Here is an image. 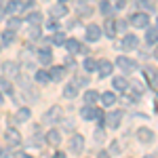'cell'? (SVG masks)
Returning a JSON list of instances; mask_svg holds the SVG:
<instances>
[{
    "mask_svg": "<svg viewBox=\"0 0 158 158\" xmlns=\"http://www.w3.org/2000/svg\"><path fill=\"white\" fill-rule=\"evenodd\" d=\"M63 95L68 99H74L76 95H78V89H76V85H65V89H63Z\"/></svg>",
    "mask_w": 158,
    "mask_h": 158,
    "instance_id": "25",
    "label": "cell"
},
{
    "mask_svg": "<svg viewBox=\"0 0 158 158\" xmlns=\"http://www.w3.org/2000/svg\"><path fill=\"white\" fill-rule=\"evenodd\" d=\"M112 86H114L116 91H124V89L129 86V80H127V78H120V76H118V78H112Z\"/></svg>",
    "mask_w": 158,
    "mask_h": 158,
    "instance_id": "21",
    "label": "cell"
},
{
    "mask_svg": "<svg viewBox=\"0 0 158 158\" xmlns=\"http://www.w3.org/2000/svg\"><path fill=\"white\" fill-rule=\"evenodd\" d=\"M143 158H154V156H143Z\"/></svg>",
    "mask_w": 158,
    "mask_h": 158,
    "instance_id": "47",
    "label": "cell"
},
{
    "mask_svg": "<svg viewBox=\"0 0 158 158\" xmlns=\"http://www.w3.org/2000/svg\"><path fill=\"white\" fill-rule=\"evenodd\" d=\"M0 106H2V93H0Z\"/></svg>",
    "mask_w": 158,
    "mask_h": 158,
    "instance_id": "45",
    "label": "cell"
},
{
    "mask_svg": "<svg viewBox=\"0 0 158 158\" xmlns=\"http://www.w3.org/2000/svg\"><path fill=\"white\" fill-rule=\"evenodd\" d=\"M137 137H139V141H141V143H150V141L154 139V133H152L150 129H139Z\"/></svg>",
    "mask_w": 158,
    "mask_h": 158,
    "instance_id": "18",
    "label": "cell"
},
{
    "mask_svg": "<svg viewBox=\"0 0 158 158\" xmlns=\"http://www.w3.org/2000/svg\"><path fill=\"white\" fill-rule=\"evenodd\" d=\"M2 72H4V76L17 78V76H19V65H17L15 61H4V63H2Z\"/></svg>",
    "mask_w": 158,
    "mask_h": 158,
    "instance_id": "5",
    "label": "cell"
},
{
    "mask_svg": "<svg viewBox=\"0 0 158 158\" xmlns=\"http://www.w3.org/2000/svg\"><path fill=\"white\" fill-rule=\"evenodd\" d=\"M156 23H158V19H156Z\"/></svg>",
    "mask_w": 158,
    "mask_h": 158,
    "instance_id": "50",
    "label": "cell"
},
{
    "mask_svg": "<svg viewBox=\"0 0 158 158\" xmlns=\"http://www.w3.org/2000/svg\"><path fill=\"white\" fill-rule=\"evenodd\" d=\"M4 137H6V141H9L11 146H19V143H21V135H19L17 129H9Z\"/></svg>",
    "mask_w": 158,
    "mask_h": 158,
    "instance_id": "11",
    "label": "cell"
},
{
    "mask_svg": "<svg viewBox=\"0 0 158 158\" xmlns=\"http://www.w3.org/2000/svg\"><path fill=\"white\" fill-rule=\"evenodd\" d=\"M116 30H127V21H116Z\"/></svg>",
    "mask_w": 158,
    "mask_h": 158,
    "instance_id": "39",
    "label": "cell"
},
{
    "mask_svg": "<svg viewBox=\"0 0 158 158\" xmlns=\"http://www.w3.org/2000/svg\"><path fill=\"white\" fill-rule=\"evenodd\" d=\"M80 116H82L85 120H95V118L101 116V112H99L97 108H93V106H89V103H86L85 108L80 110Z\"/></svg>",
    "mask_w": 158,
    "mask_h": 158,
    "instance_id": "4",
    "label": "cell"
},
{
    "mask_svg": "<svg viewBox=\"0 0 158 158\" xmlns=\"http://www.w3.org/2000/svg\"><path fill=\"white\" fill-rule=\"evenodd\" d=\"M154 55H156V59H158V49H156V53H154Z\"/></svg>",
    "mask_w": 158,
    "mask_h": 158,
    "instance_id": "46",
    "label": "cell"
},
{
    "mask_svg": "<svg viewBox=\"0 0 158 158\" xmlns=\"http://www.w3.org/2000/svg\"><path fill=\"white\" fill-rule=\"evenodd\" d=\"M99 99V93L97 91H86L85 93V101L89 103V106H95V101Z\"/></svg>",
    "mask_w": 158,
    "mask_h": 158,
    "instance_id": "24",
    "label": "cell"
},
{
    "mask_svg": "<svg viewBox=\"0 0 158 158\" xmlns=\"http://www.w3.org/2000/svg\"><path fill=\"white\" fill-rule=\"evenodd\" d=\"M97 63H99V61H95V59H91V57H89V59L85 61V70H86V72H93V70H97Z\"/></svg>",
    "mask_w": 158,
    "mask_h": 158,
    "instance_id": "32",
    "label": "cell"
},
{
    "mask_svg": "<svg viewBox=\"0 0 158 158\" xmlns=\"http://www.w3.org/2000/svg\"><path fill=\"white\" fill-rule=\"evenodd\" d=\"M53 42H55V44H65V36H63V34H55Z\"/></svg>",
    "mask_w": 158,
    "mask_h": 158,
    "instance_id": "36",
    "label": "cell"
},
{
    "mask_svg": "<svg viewBox=\"0 0 158 158\" xmlns=\"http://www.w3.org/2000/svg\"><path fill=\"white\" fill-rule=\"evenodd\" d=\"M158 42V27H146V44Z\"/></svg>",
    "mask_w": 158,
    "mask_h": 158,
    "instance_id": "15",
    "label": "cell"
},
{
    "mask_svg": "<svg viewBox=\"0 0 158 158\" xmlns=\"http://www.w3.org/2000/svg\"><path fill=\"white\" fill-rule=\"evenodd\" d=\"M143 76L148 78L150 86H154V89L158 86V70H156V68H152V65H146V68H143Z\"/></svg>",
    "mask_w": 158,
    "mask_h": 158,
    "instance_id": "3",
    "label": "cell"
},
{
    "mask_svg": "<svg viewBox=\"0 0 158 158\" xmlns=\"http://www.w3.org/2000/svg\"><path fill=\"white\" fill-rule=\"evenodd\" d=\"M17 158H30V156H25V154H19V156H17Z\"/></svg>",
    "mask_w": 158,
    "mask_h": 158,
    "instance_id": "44",
    "label": "cell"
},
{
    "mask_svg": "<svg viewBox=\"0 0 158 158\" xmlns=\"http://www.w3.org/2000/svg\"><path fill=\"white\" fill-rule=\"evenodd\" d=\"M63 78V68H53L51 70V80H61Z\"/></svg>",
    "mask_w": 158,
    "mask_h": 158,
    "instance_id": "31",
    "label": "cell"
},
{
    "mask_svg": "<svg viewBox=\"0 0 158 158\" xmlns=\"http://www.w3.org/2000/svg\"><path fill=\"white\" fill-rule=\"evenodd\" d=\"M55 158H65V154H63V152H59V154H57Z\"/></svg>",
    "mask_w": 158,
    "mask_h": 158,
    "instance_id": "43",
    "label": "cell"
},
{
    "mask_svg": "<svg viewBox=\"0 0 158 158\" xmlns=\"http://www.w3.org/2000/svg\"><path fill=\"white\" fill-rule=\"evenodd\" d=\"M99 99H101V103H103V106H108V108L116 103V95H114L112 91H106V93H101V95H99Z\"/></svg>",
    "mask_w": 158,
    "mask_h": 158,
    "instance_id": "17",
    "label": "cell"
},
{
    "mask_svg": "<svg viewBox=\"0 0 158 158\" xmlns=\"http://www.w3.org/2000/svg\"><path fill=\"white\" fill-rule=\"evenodd\" d=\"M137 42H139V40H137V36H135V34H127L120 47L124 51H133V49H137Z\"/></svg>",
    "mask_w": 158,
    "mask_h": 158,
    "instance_id": "10",
    "label": "cell"
},
{
    "mask_svg": "<svg viewBox=\"0 0 158 158\" xmlns=\"http://www.w3.org/2000/svg\"><path fill=\"white\" fill-rule=\"evenodd\" d=\"M112 2H114V9H118V11L124 9V0H112Z\"/></svg>",
    "mask_w": 158,
    "mask_h": 158,
    "instance_id": "38",
    "label": "cell"
},
{
    "mask_svg": "<svg viewBox=\"0 0 158 158\" xmlns=\"http://www.w3.org/2000/svg\"><path fill=\"white\" fill-rule=\"evenodd\" d=\"M120 120H122V110H114V112H110V114H108V124H110V129H118Z\"/></svg>",
    "mask_w": 158,
    "mask_h": 158,
    "instance_id": "9",
    "label": "cell"
},
{
    "mask_svg": "<svg viewBox=\"0 0 158 158\" xmlns=\"http://www.w3.org/2000/svg\"><path fill=\"white\" fill-rule=\"evenodd\" d=\"M99 11L103 13V15H110V13L114 11V6H112L110 0H101V2H99Z\"/></svg>",
    "mask_w": 158,
    "mask_h": 158,
    "instance_id": "26",
    "label": "cell"
},
{
    "mask_svg": "<svg viewBox=\"0 0 158 158\" xmlns=\"http://www.w3.org/2000/svg\"><path fill=\"white\" fill-rule=\"evenodd\" d=\"M13 40H15V32H13V30H6V32L2 34V44H11Z\"/></svg>",
    "mask_w": 158,
    "mask_h": 158,
    "instance_id": "29",
    "label": "cell"
},
{
    "mask_svg": "<svg viewBox=\"0 0 158 158\" xmlns=\"http://www.w3.org/2000/svg\"><path fill=\"white\" fill-rule=\"evenodd\" d=\"M27 21L32 25H40L44 21V17H42V13H30V15H27Z\"/></svg>",
    "mask_w": 158,
    "mask_h": 158,
    "instance_id": "23",
    "label": "cell"
},
{
    "mask_svg": "<svg viewBox=\"0 0 158 158\" xmlns=\"http://www.w3.org/2000/svg\"><path fill=\"white\" fill-rule=\"evenodd\" d=\"M131 23H133L135 27H143V30H146L148 23H150V19H148L146 13H135L133 17H131Z\"/></svg>",
    "mask_w": 158,
    "mask_h": 158,
    "instance_id": "6",
    "label": "cell"
},
{
    "mask_svg": "<svg viewBox=\"0 0 158 158\" xmlns=\"http://www.w3.org/2000/svg\"><path fill=\"white\" fill-rule=\"evenodd\" d=\"M106 34L110 38H114V34H116V21H112V19L106 21Z\"/></svg>",
    "mask_w": 158,
    "mask_h": 158,
    "instance_id": "28",
    "label": "cell"
},
{
    "mask_svg": "<svg viewBox=\"0 0 158 158\" xmlns=\"http://www.w3.org/2000/svg\"><path fill=\"white\" fill-rule=\"evenodd\" d=\"M61 112H63V110H61L59 106H53V108H51L49 112L42 116V120L47 122V124H53V122H57V120L61 118Z\"/></svg>",
    "mask_w": 158,
    "mask_h": 158,
    "instance_id": "2",
    "label": "cell"
},
{
    "mask_svg": "<svg viewBox=\"0 0 158 158\" xmlns=\"http://www.w3.org/2000/svg\"><path fill=\"white\" fill-rule=\"evenodd\" d=\"M47 27H49V30H57V23H55V21H51V23L47 25Z\"/></svg>",
    "mask_w": 158,
    "mask_h": 158,
    "instance_id": "41",
    "label": "cell"
},
{
    "mask_svg": "<svg viewBox=\"0 0 158 158\" xmlns=\"http://www.w3.org/2000/svg\"><path fill=\"white\" fill-rule=\"evenodd\" d=\"M59 2H65V0H59Z\"/></svg>",
    "mask_w": 158,
    "mask_h": 158,
    "instance_id": "49",
    "label": "cell"
},
{
    "mask_svg": "<svg viewBox=\"0 0 158 158\" xmlns=\"http://www.w3.org/2000/svg\"><path fill=\"white\" fill-rule=\"evenodd\" d=\"M65 13H68L65 4H61V2H59V4H55V6L51 9V17H55V19H57V17H63Z\"/></svg>",
    "mask_w": 158,
    "mask_h": 158,
    "instance_id": "22",
    "label": "cell"
},
{
    "mask_svg": "<svg viewBox=\"0 0 158 158\" xmlns=\"http://www.w3.org/2000/svg\"><path fill=\"white\" fill-rule=\"evenodd\" d=\"M131 85H133V89H135V93H137V95H141V93H143V89H146V86L141 85V82H137V80H133Z\"/></svg>",
    "mask_w": 158,
    "mask_h": 158,
    "instance_id": "34",
    "label": "cell"
},
{
    "mask_svg": "<svg viewBox=\"0 0 158 158\" xmlns=\"http://www.w3.org/2000/svg\"><path fill=\"white\" fill-rule=\"evenodd\" d=\"M0 89H4V91H6L9 95L13 93V85L9 82V80H6V78H0Z\"/></svg>",
    "mask_w": 158,
    "mask_h": 158,
    "instance_id": "33",
    "label": "cell"
},
{
    "mask_svg": "<svg viewBox=\"0 0 158 158\" xmlns=\"http://www.w3.org/2000/svg\"><path fill=\"white\" fill-rule=\"evenodd\" d=\"M40 36V27L34 25V27H30V38H38Z\"/></svg>",
    "mask_w": 158,
    "mask_h": 158,
    "instance_id": "35",
    "label": "cell"
},
{
    "mask_svg": "<svg viewBox=\"0 0 158 158\" xmlns=\"http://www.w3.org/2000/svg\"><path fill=\"white\" fill-rule=\"evenodd\" d=\"M47 141H49L51 146H59L61 143V133L57 129H51L49 133H47Z\"/></svg>",
    "mask_w": 158,
    "mask_h": 158,
    "instance_id": "16",
    "label": "cell"
},
{
    "mask_svg": "<svg viewBox=\"0 0 158 158\" xmlns=\"http://www.w3.org/2000/svg\"><path fill=\"white\" fill-rule=\"evenodd\" d=\"M137 4H139V6L143 9V6H148V0H137Z\"/></svg>",
    "mask_w": 158,
    "mask_h": 158,
    "instance_id": "40",
    "label": "cell"
},
{
    "mask_svg": "<svg viewBox=\"0 0 158 158\" xmlns=\"http://www.w3.org/2000/svg\"><path fill=\"white\" fill-rule=\"evenodd\" d=\"M19 27H21V19H19V17H11V19H9V30L15 32V30H19Z\"/></svg>",
    "mask_w": 158,
    "mask_h": 158,
    "instance_id": "30",
    "label": "cell"
},
{
    "mask_svg": "<svg viewBox=\"0 0 158 158\" xmlns=\"http://www.w3.org/2000/svg\"><path fill=\"white\" fill-rule=\"evenodd\" d=\"M38 61H40V63H44V65H49L51 61H53L51 51L49 49H40V51H38Z\"/></svg>",
    "mask_w": 158,
    "mask_h": 158,
    "instance_id": "19",
    "label": "cell"
},
{
    "mask_svg": "<svg viewBox=\"0 0 158 158\" xmlns=\"http://www.w3.org/2000/svg\"><path fill=\"white\" fill-rule=\"evenodd\" d=\"M70 150H72L74 154L82 152V150H85V137H82V135H74L72 141H70Z\"/></svg>",
    "mask_w": 158,
    "mask_h": 158,
    "instance_id": "7",
    "label": "cell"
},
{
    "mask_svg": "<svg viewBox=\"0 0 158 158\" xmlns=\"http://www.w3.org/2000/svg\"><path fill=\"white\" fill-rule=\"evenodd\" d=\"M97 158H110V154H108V152H99Z\"/></svg>",
    "mask_w": 158,
    "mask_h": 158,
    "instance_id": "42",
    "label": "cell"
},
{
    "mask_svg": "<svg viewBox=\"0 0 158 158\" xmlns=\"http://www.w3.org/2000/svg\"><path fill=\"white\" fill-rule=\"evenodd\" d=\"M65 49L70 51V53H82L85 51V47L78 42V40H74V38H70V40H65V44H63Z\"/></svg>",
    "mask_w": 158,
    "mask_h": 158,
    "instance_id": "13",
    "label": "cell"
},
{
    "mask_svg": "<svg viewBox=\"0 0 158 158\" xmlns=\"http://www.w3.org/2000/svg\"><path fill=\"white\" fill-rule=\"evenodd\" d=\"M6 11L9 13H21L25 11V2H19V0H9V4H6Z\"/></svg>",
    "mask_w": 158,
    "mask_h": 158,
    "instance_id": "14",
    "label": "cell"
},
{
    "mask_svg": "<svg viewBox=\"0 0 158 158\" xmlns=\"http://www.w3.org/2000/svg\"><path fill=\"white\" fill-rule=\"evenodd\" d=\"M116 65L120 68L122 72H129V74L137 70V63H135L133 59H129V57H118V59H116Z\"/></svg>",
    "mask_w": 158,
    "mask_h": 158,
    "instance_id": "1",
    "label": "cell"
},
{
    "mask_svg": "<svg viewBox=\"0 0 158 158\" xmlns=\"http://www.w3.org/2000/svg\"><path fill=\"white\" fill-rule=\"evenodd\" d=\"M0 9H2V0H0Z\"/></svg>",
    "mask_w": 158,
    "mask_h": 158,
    "instance_id": "48",
    "label": "cell"
},
{
    "mask_svg": "<svg viewBox=\"0 0 158 158\" xmlns=\"http://www.w3.org/2000/svg\"><path fill=\"white\" fill-rule=\"evenodd\" d=\"M97 70H99V76L101 78H108L110 74H112V61H99L97 63Z\"/></svg>",
    "mask_w": 158,
    "mask_h": 158,
    "instance_id": "12",
    "label": "cell"
},
{
    "mask_svg": "<svg viewBox=\"0 0 158 158\" xmlns=\"http://www.w3.org/2000/svg\"><path fill=\"white\" fill-rule=\"evenodd\" d=\"M103 139H106L103 131H97V133H95V141H97V143H103Z\"/></svg>",
    "mask_w": 158,
    "mask_h": 158,
    "instance_id": "37",
    "label": "cell"
},
{
    "mask_svg": "<svg viewBox=\"0 0 158 158\" xmlns=\"http://www.w3.org/2000/svg\"><path fill=\"white\" fill-rule=\"evenodd\" d=\"M36 80L40 82V85H47V82L51 80V74L44 72V70H40V72H36Z\"/></svg>",
    "mask_w": 158,
    "mask_h": 158,
    "instance_id": "27",
    "label": "cell"
},
{
    "mask_svg": "<svg viewBox=\"0 0 158 158\" xmlns=\"http://www.w3.org/2000/svg\"><path fill=\"white\" fill-rule=\"evenodd\" d=\"M30 116H32L30 108H21V110H17V114H15V120H17V122H25V120H30Z\"/></svg>",
    "mask_w": 158,
    "mask_h": 158,
    "instance_id": "20",
    "label": "cell"
},
{
    "mask_svg": "<svg viewBox=\"0 0 158 158\" xmlns=\"http://www.w3.org/2000/svg\"><path fill=\"white\" fill-rule=\"evenodd\" d=\"M99 38H101V27L95 23H91L86 27V40H91V42H97Z\"/></svg>",
    "mask_w": 158,
    "mask_h": 158,
    "instance_id": "8",
    "label": "cell"
}]
</instances>
